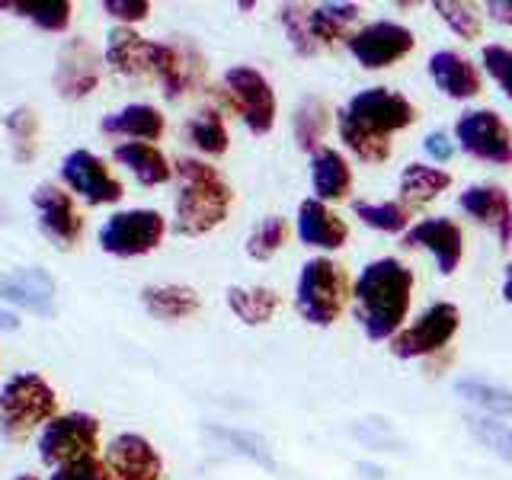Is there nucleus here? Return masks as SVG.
<instances>
[{"label":"nucleus","mask_w":512,"mask_h":480,"mask_svg":"<svg viewBox=\"0 0 512 480\" xmlns=\"http://www.w3.org/2000/svg\"><path fill=\"white\" fill-rule=\"evenodd\" d=\"M173 231L183 237H205L231 215L234 189L221 170L202 157H173Z\"/></svg>","instance_id":"2"},{"label":"nucleus","mask_w":512,"mask_h":480,"mask_svg":"<svg viewBox=\"0 0 512 480\" xmlns=\"http://www.w3.org/2000/svg\"><path fill=\"white\" fill-rule=\"evenodd\" d=\"M4 135L10 141V157L16 160L20 167L32 164L39 157V138H42V122H39V112L32 106H13L4 119Z\"/></svg>","instance_id":"29"},{"label":"nucleus","mask_w":512,"mask_h":480,"mask_svg":"<svg viewBox=\"0 0 512 480\" xmlns=\"http://www.w3.org/2000/svg\"><path fill=\"white\" fill-rule=\"evenodd\" d=\"M224 301H228L231 314L247 327L269 324L282 308L279 292L269 285H231L228 292H224Z\"/></svg>","instance_id":"26"},{"label":"nucleus","mask_w":512,"mask_h":480,"mask_svg":"<svg viewBox=\"0 0 512 480\" xmlns=\"http://www.w3.org/2000/svg\"><path fill=\"white\" fill-rule=\"evenodd\" d=\"M455 138L461 144V151H468L477 160H487V164H500V167L512 164V128L493 109L464 112L455 125Z\"/></svg>","instance_id":"15"},{"label":"nucleus","mask_w":512,"mask_h":480,"mask_svg":"<svg viewBox=\"0 0 512 480\" xmlns=\"http://www.w3.org/2000/svg\"><path fill=\"white\" fill-rule=\"evenodd\" d=\"M352 295V285L346 269L327 260V256H314L301 266L295 282V311L308 320L311 327H330L340 320Z\"/></svg>","instance_id":"5"},{"label":"nucleus","mask_w":512,"mask_h":480,"mask_svg":"<svg viewBox=\"0 0 512 480\" xmlns=\"http://www.w3.org/2000/svg\"><path fill=\"white\" fill-rule=\"evenodd\" d=\"M45 480H106V471H103L100 455H96V458H84V461L61 464V468H55Z\"/></svg>","instance_id":"42"},{"label":"nucleus","mask_w":512,"mask_h":480,"mask_svg":"<svg viewBox=\"0 0 512 480\" xmlns=\"http://www.w3.org/2000/svg\"><path fill=\"white\" fill-rule=\"evenodd\" d=\"M253 7H256V4H250V0H240V4H237V10H244V13L253 10Z\"/></svg>","instance_id":"48"},{"label":"nucleus","mask_w":512,"mask_h":480,"mask_svg":"<svg viewBox=\"0 0 512 480\" xmlns=\"http://www.w3.org/2000/svg\"><path fill=\"white\" fill-rule=\"evenodd\" d=\"M352 215H356L365 228H375L384 234H407L410 224V208L400 202H356L352 205Z\"/></svg>","instance_id":"35"},{"label":"nucleus","mask_w":512,"mask_h":480,"mask_svg":"<svg viewBox=\"0 0 512 480\" xmlns=\"http://www.w3.org/2000/svg\"><path fill=\"white\" fill-rule=\"evenodd\" d=\"M100 439H103V423L100 416L87 410H68L52 416L42 432L36 436V452L45 468H61V464L84 461L100 455Z\"/></svg>","instance_id":"7"},{"label":"nucleus","mask_w":512,"mask_h":480,"mask_svg":"<svg viewBox=\"0 0 512 480\" xmlns=\"http://www.w3.org/2000/svg\"><path fill=\"white\" fill-rule=\"evenodd\" d=\"M455 391L464 400H471L477 407H487L496 416H512V391H506V388H496V384L477 381V378H461L455 384Z\"/></svg>","instance_id":"37"},{"label":"nucleus","mask_w":512,"mask_h":480,"mask_svg":"<svg viewBox=\"0 0 512 480\" xmlns=\"http://www.w3.org/2000/svg\"><path fill=\"white\" fill-rule=\"evenodd\" d=\"M288 244V221L282 215H266L263 221L253 224V231L247 234V256L256 263H266L272 260L282 247Z\"/></svg>","instance_id":"34"},{"label":"nucleus","mask_w":512,"mask_h":480,"mask_svg":"<svg viewBox=\"0 0 512 480\" xmlns=\"http://www.w3.org/2000/svg\"><path fill=\"white\" fill-rule=\"evenodd\" d=\"M346 45L362 68L381 71V68H391L394 61L407 58L413 52L416 39H413V32L400 23H372L346 36Z\"/></svg>","instance_id":"16"},{"label":"nucleus","mask_w":512,"mask_h":480,"mask_svg":"<svg viewBox=\"0 0 512 480\" xmlns=\"http://www.w3.org/2000/svg\"><path fill=\"white\" fill-rule=\"evenodd\" d=\"M352 20H359V4H320L308 10V29L317 45H333L346 39Z\"/></svg>","instance_id":"33"},{"label":"nucleus","mask_w":512,"mask_h":480,"mask_svg":"<svg viewBox=\"0 0 512 480\" xmlns=\"http://www.w3.org/2000/svg\"><path fill=\"white\" fill-rule=\"evenodd\" d=\"M464 423L477 436V442H484L496 458L512 461V429L506 423L487 420V416H468Z\"/></svg>","instance_id":"38"},{"label":"nucleus","mask_w":512,"mask_h":480,"mask_svg":"<svg viewBox=\"0 0 512 480\" xmlns=\"http://www.w3.org/2000/svg\"><path fill=\"white\" fill-rule=\"evenodd\" d=\"M330 128V109L320 96H304V100L295 106V116H292V132H295V144L298 151L304 154H314L324 148V135Z\"/></svg>","instance_id":"31"},{"label":"nucleus","mask_w":512,"mask_h":480,"mask_svg":"<svg viewBox=\"0 0 512 480\" xmlns=\"http://www.w3.org/2000/svg\"><path fill=\"white\" fill-rule=\"evenodd\" d=\"M349 237L346 221L333 212L327 202H317V199H304L298 205V240L304 247H314V250H340Z\"/></svg>","instance_id":"22"},{"label":"nucleus","mask_w":512,"mask_h":480,"mask_svg":"<svg viewBox=\"0 0 512 480\" xmlns=\"http://www.w3.org/2000/svg\"><path fill=\"white\" fill-rule=\"evenodd\" d=\"M141 308L148 317L164 320V324H180V320H189L202 311V298L192 285H180V282H151L141 288Z\"/></svg>","instance_id":"21"},{"label":"nucleus","mask_w":512,"mask_h":480,"mask_svg":"<svg viewBox=\"0 0 512 480\" xmlns=\"http://www.w3.org/2000/svg\"><path fill=\"white\" fill-rule=\"evenodd\" d=\"M0 330H20V317H16L13 311H7V308H0Z\"/></svg>","instance_id":"45"},{"label":"nucleus","mask_w":512,"mask_h":480,"mask_svg":"<svg viewBox=\"0 0 512 480\" xmlns=\"http://www.w3.org/2000/svg\"><path fill=\"white\" fill-rule=\"evenodd\" d=\"M106 61L103 52L93 45L87 36H68L55 52V68H52V87L61 100L80 103L93 96L103 84Z\"/></svg>","instance_id":"11"},{"label":"nucleus","mask_w":512,"mask_h":480,"mask_svg":"<svg viewBox=\"0 0 512 480\" xmlns=\"http://www.w3.org/2000/svg\"><path fill=\"white\" fill-rule=\"evenodd\" d=\"M100 10H103L116 26H132V29H135L138 23L148 20L151 10H154V4H151V0H103Z\"/></svg>","instance_id":"40"},{"label":"nucleus","mask_w":512,"mask_h":480,"mask_svg":"<svg viewBox=\"0 0 512 480\" xmlns=\"http://www.w3.org/2000/svg\"><path fill=\"white\" fill-rule=\"evenodd\" d=\"M423 148H426V154H429L432 160H448V157H452V141H448V135H442V132L426 135Z\"/></svg>","instance_id":"43"},{"label":"nucleus","mask_w":512,"mask_h":480,"mask_svg":"<svg viewBox=\"0 0 512 480\" xmlns=\"http://www.w3.org/2000/svg\"><path fill=\"white\" fill-rule=\"evenodd\" d=\"M100 461L106 480H164V455L141 432H116L100 448Z\"/></svg>","instance_id":"13"},{"label":"nucleus","mask_w":512,"mask_h":480,"mask_svg":"<svg viewBox=\"0 0 512 480\" xmlns=\"http://www.w3.org/2000/svg\"><path fill=\"white\" fill-rule=\"evenodd\" d=\"M407 247H426L432 256H436V266L442 276H452V272L461 266L464 256V234L452 218H426L420 224H413L404 234Z\"/></svg>","instance_id":"19"},{"label":"nucleus","mask_w":512,"mask_h":480,"mask_svg":"<svg viewBox=\"0 0 512 480\" xmlns=\"http://www.w3.org/2000/svg\"><path fill=\"white\" fill-rule=\"evenodd\" d=\"M13 480H42L39 474H32V471H23V474H16Z\"/></svg>","instance_id":"47"},{"label":"nucleus","mask_w":512,"mask_h":480,"mask_svg":"<svg viewBox=\"0 0 512 480\" xmlns=\"http://www.w3.org/2000/svg\"><path fill=\"white\" fill-rule=\"evenodd\" d=\"M487 13L493 16L496 23L512 26V0H490V4H487Z\"/></svg>","instance_id":"44"},{"label":"nucleus","mask_w":512,"mask_h":480,"mask_svg":"<svg viewBox=\"0 0 512 480\" xmlns=\"http://www.w3.org/2000/svg\"><path fill=\"white\" fill-rule=\"evenodd\" d=\"M205 71V55L192 39H154V77L170 103H180L186 93L199 90Z\"/></svg>","instance_id":"12"},{"label":"nucleus","mask_w":512,"mask_h":480,"mask_svg":"<svg viewBox=\"0 0 512 480\" xmlns=\"http://www.w3.org/2000/svg\"><path fill=\"white\" fill-rule=\"evenodd\" d=\"M461 208L484 228H490L500 244H512V199L500 186H468L461 192Z\"/></svg>","instance_id":"23"},{"label":"nucleus","mask_w":512,"mask_h":480,"mask_svg":"<svg viewBox=\"0 0 512 480\" xmlns=\"http://www.w3.org/2000/svg\"><path fill=\"white\" fill-rule=\"evenodd\" d=\"M432 10L442 16V23L452 29L455 36L468 39V42L480 36V16L468 4H458V0H436Z\"/></svg>","instance_id":"39"},{"label":"nucleus","mask_w":512,"mask_h":480,"mask_svg":"<svg viewBox=\"0 0 512 480\" xmlns=\"http://www.w3.org/2000/svg\"><path fill=\"white\" fill-rule=\"evenodd\" d=\"M480 58H484L487 74L503 87V93L512 100V48H506V45H487Z\"/></svg>","instance_id":"41"},{"label":"nucleus","mask_w":512,"mask_h":480,"mask_svg":"<svg viewBox=\"0 0 512 480\" xmlns=\"http://www.w3.org/2000/svg\"><path fill=\"white\" fill-rule=\"evenodd\" d=\"M58 416V391L39 372H13L0 381V439L23 445Z\"/></svg>","instance_id":"4"},{"label":"nucleus","mask_w":512,"mask_h":480,"mask_svg":"<svg viewBox=\"0 0 512 480\" xmlns=\"http://www.w3.org/2000/svg\"><path fill=\"white\" fill-rule=\"evenodd\" d=\"M58 180L84 205L103 208L125 199V183L109 170L106 160L90 148H71L58 164Z\"/></svg>","instance_id":"9"},{"label":"nucleus","mask_w":512,"mask_h":480,"mask_svg":"<svg viewBox=\"0 0 512 480\" xmlns=\"http://www.w3.org/2000/svg\"><path fill=\"white\" fill-rule=\"evenodd\" d=\"M426 68L432 80H436V87L445 96H452V100H471V96L480 93V74L474 61L452 52V48H442V52L432 55Z\"/></svg>","instance_id":"25"},{"label":"nucleus","mask_w":512,"mask_h":480,"mask_svg":"<svg viewBox=\"0 0 512 480\" xmlns=\"http://www.w3.org/2000/svg\"><path fill=\"white\" fill-rule=\"evenodd\" d=\"M183 141H189L192 148L205 157H221L231 148V135L228 125H224V116L218 106H202L183 122Z\"/></svg>","instance_id":"28"},{"label":"nucleus","mask_w":512,"mask_h":480,"mask_svg":"<svg viewBox=\"0 0 512 480\" xmlns=\"http://www.w3.org/2000/svg\"><path fill=\"white\" fill-rule=\"evenodd\" d=\"M55 279L42 266H20L13 272L0 269V301L23 308L36 317L55 314Z\"/></svg>","instance_id":"17"},{"label":"nucleus","mask_w":512,"mask_h":480,"mask_svg":"<svg viewBox=\"0 0 512 480\" xmlns=\"http://www.w3.org/2000/svg\"><path fill=\"white\" fill-rule=\"evenodd\" d=\"M0 10L10 16H20V20L32 23L42 32H68L74 20V4L71 0H45V4H26V0H0Z\"/></svg>","instance_id":"30"},{"label":"nucleus","mask_w":512,"mask_h":480,"mask_svg":"<svg viewBox=\"0 0 512 480\" xmlns=\"http://www.w3.org/2000/svg\"><path fill=\"white\" fill-rule=\"evenodd\" d=\"M103 61L125 80L154 77V39L141 36L132 26H112L103 42Z\"/></svg>","instance_id":"18"},{"label":"nucleus","mask_w":512,"mask_h":480,"mask_svg":"<svg viewBox=\"0 0 512 480\" xmlns=\"http://www.w3.org/2000/svg\"><path fill=\"white\" fill-rule=\"evenodd\" d=\"M352 298H356V317L368 340H394L410 311L413 272L400 260L384 256L359 272Z\"/></svg>","instance_id":"3"},{"label":"nucleus","mask_w":512,"mask_h":480,"mask_svg":"<svg viewBox=\"0 0 512 480\" xmlns=\"http://www.w3.org/2000/svg\"><path fill=\"white\" fill-rule=\"evenodd\" d=\"M167 231L170 224L157 208H116L96 228V247L116 260H138L160 250Z\"/></svg>","instance_id":"6"},{"label":"nucleus","mask_w":512,"mask_h":480,"mask_svg":"<svg viewBox=\"0 0 512 480\" xmlns=\"http://www.w3.org/2000/svg\"><path fill=\"white\" fill-rule=\"evenodd\" d=\"M416 122V109L404 93L368 87L356 93L336 116L343 144L365 164H381L391 154V135Z\"/></svg>","instance_id":"1"},{"label":"nucleus","mask_w":512,"mask_h":480,"mask_svg":"<svg viewBox=\"0 0 512 480\" xmlns=\"http://www.w3.org/2000/svg\"><path fill=\"white\" fill-rule=\"evenodd\" d=\"M7 221V215H4V208H0V224H4Z\"/></svg>","instance_id":"49"},{"label":"nucleus","mask_w":512,"mask_h":480,"mask_svg":"<svg viewBox=\"0 0 512 480\" xmlns=\"http://www.w3.org/2000/svg\"><path fill=\"white\" fill-rule=\"evenodd\" d=\"M100 132L106 138H122V141H160L167 132V116L151 103H125L116 112L100 119Z\"/></svg>","instance_id":"20"},{"label":"nucleus","mask_w":512,"mask_h":480,"mask_svg":"<svg viewBox=\"0 0 512 480\" xmlns=\"http://www.w3.org/2000/svg\"><path fill=\"white\" fill-rule=\"evenodd\" d=\"M503 298L512 304V260H509L506 269H503Z\"/></svg>","instance_id":"46"},{"label":"nucleus","mask_w":512,"mask_h":480,"mask_svg":"<svg viewBox=\"0 0 512 480\" xmlns=\"http://www.w3.org/2000/svg\"><path fill=\"white\" fill-rule=\"evenodd\" d=\"M221 100L234 109L250 135H269L279 116L276 90L253 64H231L221 77Z\"/></svg>","instance_id":"8"},{"label":"nucleus","mask_w":512,"mask_h":480,"mask_svg":"<svg viewBox=\"0 0 512 480\" xmlns=\"http://www.w3.org/2000/svg\"><path fill=\"white\" fill-rule=\"evenodd\" d=\"M112 160L125 167L141 186H167L173 180V160L148 141H119L112 148Z\"/></svg>","instance_id":"24"},{"label":"nucleus","mask_w":512,"mask_h":480,"mask_svg":"<svg viewBox=\"0 0 512 480\" xmlns=\"http://www.w3.org/2000/svg\"><path fill=\"white\" fill-rule=\"evenodd\" d=\"M461 327V311L452 301H439L426 308L416 324H410L407 330H400L391 340V352L397 359H420V356H432L442 346H448V340L458 333Z\"/></svg>","instance_id":"14"},{"label":"nucleus","mask_w":512,"mask_h":480,"mask_svg":"<svg viewBox=\"0 0 512 480\" xmlns=\"http://www.w3.org/2000/svg\"><path fill=\"white\" fill-rule=\"evenodd\" d=\"M308 10L311 7H301V4H282L279 7V23L285 29V39L301 58H314L320 52V45L314 42L311 29H308Z\"/></svg>","instance_id":"36"},{"label":"nucleus","mask_w":512,"mask_h":480,"mask_svg":"<svg viewBox=\"0 0 512 480\" xmlns=\"http://www.w3.org/2000/svg\"><path fill=\"white\" fill-rule=\"evenodd\" d=\"M29 202H32V212H36L39 231H42V237L48 240V244H52L55 250H61V253L77 250V244L87 234V218L77 208V199L71 196V192L64 189L61 183L45 180V183H39L36 189H32Z\"/></svg>","instance_id":"10"},{"label":"nucleus","mask_w":512,"mask_h":480,"mask_svg":"<svg viewBox=\"0 0 512 480\" xmlns=\"http://www.w3.org/2000/svg\"><path fill=\"white\" fill-rule=\"evenodd\" d=\"M452 186V173H445L439 167H426V164H407L400 173V196H404L407 208H420L432 202Z\"/></svg>","instance_id":"32"},{"label":"nucleus","mask_w":512,"mask_h":480,"mask_svg":"<svg viewBox=\"0 0 512 480\" xmlns=\"http://www.w3.org/2000/svg\"><path fill=\"white\" fill-rule=\"evenodd\" d=\"M311 186L317 202H340L352 189V170L346 157L333 148H320L311 154Z\"/></svg>","instance_id":"27"}]
</instances>
